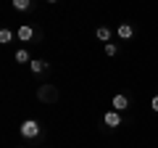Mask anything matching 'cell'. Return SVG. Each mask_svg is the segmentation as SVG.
<instances>
[{
	"label": "cell",
	"instance_id": "6da1fadb",
	"mask_svg": "<svg viewBox=\"0 0 158 148\" xmlns=\"http://www.w3.org/2000/svg\"><path fill=\"white\" fill-rule=\"evenodd\" d=\"M37 101H42V103H56V101H58V87H56V85H40V87H37Z\"/></svg>",
	"mask_w": 158,
	"mask_h": 148
},
{
	"label": "cell",
	"instance_id": "7a4b0ae2",
	"mask_svg": "<svg viewBox=\"0 0 158 148\" xmlns=\"http://www.w3.org/2000/svg\"><path fill=\"white\" fill-rule=\"evenodd\" d=\"M19 132H21V137H37L40 135V122L37 119H24Z\"/></svg>",
	"mask_w": 158,
	"mask_h": 148
},
{
	"label": "cell",
	"instance_id": "3957f363",
	"mask_svg": "<svg viewBox=\"0 0 158 148\" xmlns=\"http://www.w3.org/2000/svg\"><path fill=\"white\" fill-rule=\"evenodd\" d=\"M103 124L106 127H121V111H116V108L106 111L103 114Z\"/></svg>",
	"mask_w": 158,
	"mask_h": 148
},
{
	"label": "cell",
	"instance_id": "277c9868",
	"mask_svg": "<svg viewBox=\"0 0 158 148\" xmlns=\"http://www.w3.org/2000/svg\"><path fill=\"white\" fill-rule=\"evenodd\" d=\"M16 37H19L21 42H29V40L34 37V29H32V24H21V27L16 29Z\"/></svg>",
	"mask_w": 158,
	"mask_h": 148
},
{
	"label": "cell",
	"instance_id": "5b68a950",
	"mask_svg": "<svg viewBox=\"0 0 158 148\" xmlns=\"http://www.w3.org/2000/svg\"><path fill=\"white\" fill-rule=\"evenodd\" d=\"M116 34H118V37H121V40H129L132 34H135V27H132L129 21H121V24H118V27H116Z\"/></svg>",
	"mask_w": 158,
	"mask_h": 148
},
{
	"label": "cell",
	"instance_id": "8992f818",
	"mask_svg": "<svg viewBox=\"0 0 158 148\" xmlns=\"http://www.w3.org/2000/svg\"><path fill=\"white\" fill-rule=\"evenodd\" d=\"M111 108H116V111H127V108H129V98H127V95H121V93H118V95H113Z\"/></svg>",
	"mask_w": 158,
	"mask_h": 148
},
{
	"label": "cell",
	"instance_id": "52a82bcc",
	"mask_svg": "<svg viewBox=\"0 0 158 148\" xmlns=\"http://www.w3.org/2000/svg\"><path fill=\"white\" fill-rule=\"evenodd\" d=\"M48 69V61H40V58H32V63H29V72L32 74H42Z\"/></svg>",
	"mask_w": 158,
	"mask_h": 148
},
{
	"label": "cell",
	"instance_id": "ba28073f",
	"mask_svg": "<svg viewBox=\"0 0 158 148\" xmlns=\"http://www.w3.org/2000/svg\"><path fill=\"white\" fill-rule=\"evenodd\" d=\"M95 37L100 42H108V40H111V29H108V27H98L95 29Z\"/></svg>",
	"mask_w": 158,
	"mask_h": 148
},
{
	"label": "cell",
	"instance_id": "9c48e42d",
	"mask_svg": "<svg viewBox=\"0 0 158 148\" xmlns=\"http://www.w3.org/2000/svg\"><path fill=\"white\" fill-rule=\"evenodd\" d=\"M16 63H32V58H29V53L24 50V48L16 50Z\"/></svg>",
	"mask_w": 158,
	"mask_h": 148
},
{
	"label": "cell",
	"instance_id": "30bf717a",
	"mask_svg": "<svg viewBox=\"0 0 158 148\" xmlns=\"http://www.w3.org/2000/svg\"><path fill=\"white\" fill-rule=\"evenodd\" d=\"M13 8L16 11H29L32 8V0H13Z\"/></svg>",
	"mask_w": 158,
	"mask_h": 148
},
{
	"label": "cell",
	"instance_id": "8fae6325",
	"mask_svg": "<svg viewBox=\"0 0 158 148\" xmlns=\"http://www.w3.org/2000/svg\"><path fill=\"white\" fill-rule=\"evenodd\" d=\"M11 40H13V32H11V29H0V42H3V45H8Z\"/></svg>",
	"mask_w": 158,
	"mask_h": 148
},
{
	"label": "cell",
	"instance_id": "7c38bea8",
	"mask_svg": "<svg viewBox=\"0 0 158 148\" xmlns=\"http://www.w3.org/2000/svg\"><path fill=\"white\" fill-rule=\"evenodd\" d=\"M118 53V45L116 42H106V56H116Z\"/></svg>",
	"mask_w": 158,
	"mask_h": 148
},
{
	"label": "cell",
	"instance_id": "4fadbf2b",
	"mask_svg": "<svg viewBox=\"0 0 158 148\" xmlns=\"http://www.w3.org/2000/svg\"><path fill=\"white\" fill-rule=\"evenodd\" d=\"M150 108H153V111H156V114H158V95H156V98H153V101H150Z\"/></svg>",
	"mask_w": 158,
	"mask_h": 148
},
{
	"label": "cell",
	"instance_id": "5bb4252c",
	"mask_svg": "<svg viewBox=\"0 0 158 148\" xmlns=\"http://www.w3.org/2000/svg\"><path fill=\"white\" fill-rule=\"evenodd\" d=\"M45 3H48V6H56V3H58V0H45Z\"/></svg>",
	"mask_w": 158,
	"mask_h": 148
}]
</instances>
